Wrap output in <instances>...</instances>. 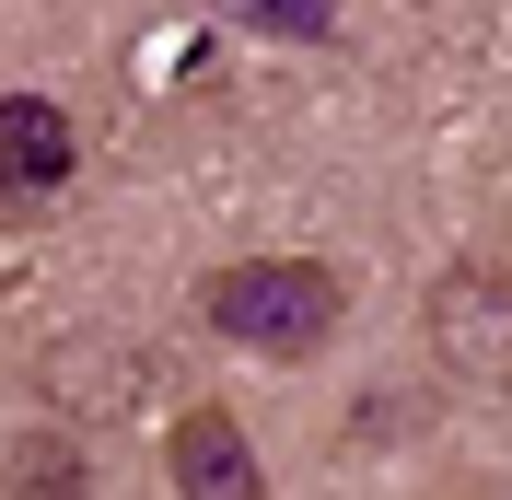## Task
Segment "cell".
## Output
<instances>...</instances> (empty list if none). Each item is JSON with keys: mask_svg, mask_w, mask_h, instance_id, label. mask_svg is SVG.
I'll list each match as a JSON object with an SVG mask.
<instances>
[{"mask_svg": "<svg viewBox=\"0 0 512 500\" xmlns=\"http://www.w3.org/2000/svg\"><path fill=\"white\" fill-rule=\"evenodd\" d=\"M198 314H210L233 349L303 361V349H326V338H338V314H350V280H338L326 256H245V268H222V280L198 291Z\"/></svg>", "mask_w": 512, "mask_h": 500, "instance_id": "cell-1", "label": "cell"}, {"mask_svg": "<svg viewBox=\"0 0 512 500\" xmlns=\"http://www.w3.org/2000/svg\"><path fill=\"white\" fill-rule=\"evenodd\" d=\"M431 361L478 396H512V256H466L431 280Z\"/></svg>", "mask_w": 512, "mask_h": 500, "instance_id": "cell-2", "label": "cell"}, {"mask_svg": "<svg viewBox=\"0 0 512 500\" xmlns=\"http://www.w3.org/2000/svg\"><path fill=\"white\" fill-rule=\"evenodd\" d=\"M163 466H175V500H268V477H256V442L233 407H187L175 419V442H163Z\"/></svg>", "mask_w": 512, "mask_h": 500, "instance_id": "cell-3", "label": "cell"}, {"mask_svg": "<svg viewBox=\"0 0 512 500\" xmlns=\"http://www.w3.org/2000/svg\"><path fill=\"white\" fill-rule=\"evenodd\" d=\"M70 163H82V128H70L47 94H12V105H0V198H59Z\"/></svg>", "mask_w": 512, "mask_h": 500, "instance_id": "cell-4", "label": "cell"}, {"mask_svg": "<svg viewBox=\"0 0 512 500\" xmlns=\"http://www.w3.org/2000/svg\"><path fill=\"white\" fill-rule=\"evenodd\" d=\"M0 500H94V454H82V431H24L12 466H0Z\"/></svg>", "mask_w": 512, "mask_h": 500, "instance_id": "cell-5", "label": "cell"}, {"mask_svg": "<svg viewBox=\"0 0 512 500\" xmlns=\"http://www.w3.org/2000/svg\"><path fill=\"white\" fill-rule=\"evenodd\" d=\"M256 24H280V35H326L338 24V0H245Z\"/></svg>", "mask_w": 512, "mask_h": 500, "instance_id": "cell-6", "label": "cell"}]
</instances>
